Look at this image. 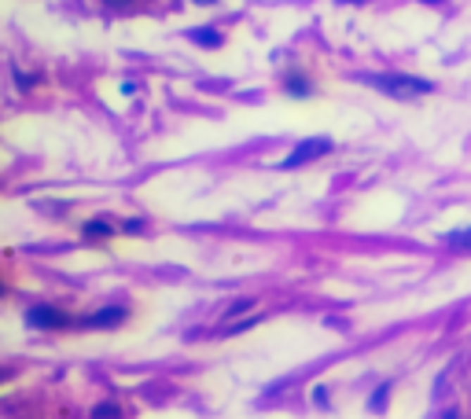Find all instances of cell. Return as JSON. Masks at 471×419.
<instances>
[{
    "label": "cell",
    "mask_w": 471,
    "mask_h": 419,
    "mask_svg": "<svg viewBox=\"0 0 471 419\" xmlns=\"http://www.w3.org/2000/svg\"><path fill=\"white\" fill-rule=\"evenodd\" d=\"M357 82L394 96V100H413V96L434 92V85L427 82V77H413V74H357Z\"/></svg>",
    "instance_id": "cell-1"
},
{
    "label": "cell",
    "mask_w": 471,
    "mask_h": 419,
    "mask_svg": "<svg viewBox=\"0 0 471 419\" xmlns=\"http://www.w3.org/2000/svg\"><path fill=\"white\" fill-rule=\"evenodd\" d=\"M328 151H332V140H328V136H310V140H302L299 148L284 158L280 169H299V166H306V162H313V158L328 155Z\"/></svg>",
    "instance_id": "cell-2"
},
{
    "label": "cell",
    "mask_w": 471,
    "mask_h": 419,
    "mask_svg": "<svg viewBox=\"0 0 471 419\" xmlns=\"http://www.w3.org/2000/svg\"><path fill=\"white\" fill-rule=\"evenodd\" d=\"M26 324L30 328H37V331H56V328H67V313L59 309V305H30L26 309Z\"/></svg>",
    "instance_id": "cell-3"
},
{
    "label": "cell",
    "mask_w": 471,
    "mask_h": 419,
    "mask_svg": "<svg viewBox=\"0 0 471 419\" xmlns=\"http://www.w3.org/2000/svg\"><path fill=\"white\" fill-rule=\"evenodd\" d=\"M125 320V309L122 305H107V309H100V313H92V316H85L81 320V328H92V331H111V328H118Z\"/></svg>",
    "instance_id": "cell-4"
},
{
    "label": "cell",
    "mask_w": 471,
    "mask_h": 419,
    "mask_svg": "<svg viewBox=\"0 0 471 419\" xmlns=\"http://www.w3.org/2000/svg\"><path fill=\"white\" fill-rule=\"evenodd\" d=\"M442 243L449 250H471V228H457V232H446Z\"/></svg>",
    "instance_id": "cell-5"
},
{
    "label": "cell",
    "mask_w": 471,
    "mask_h": 419,
    "mask_svg": "<svg viewBox=\"0 0 471 419\" xmlns=\"http://www.w3.org/2000/svg\"><path fill=\"white\" fill-rule=\"evenodd\" d=\"M188 41L206 44V48H221V34H218V30H188Z\"/></svg>",
    "instance_id": "cell-6"
},
{
    "label": "cell",
    "mask_w": 471,
    "mask_h": 419,
    "mask_svg": "<svg viewBox=\"0 0 471 419\" xmlns=\"http://www.w3.org/2000/svg\"><path fill=\"white\" fill-rule=\"evenodd\" d=\"M81 232H85V239H107V236H115V228H111V221H89Z\"/></svg>",
    "instance_id": "cell-7"
},
{
    "label": "cell",
    "mask_w": 471,
    "mask_h": 419,
    "mask_svg": "<svg viewBox=\"0 0 471 419\" xmlns=\"http://www.w3.org/2000/svg\"><path fill=\"white\" fill-rule=\"evenodd\" d=\"M387 401H391V386L383 382V386H376V390H372L368 408H372V412H383V408H387Z\"/></svg>",
    "instance_id": "cell-8"
},
{
    "label": "cell",
    "mask_w": 471,
    "mask_h": 419,
    "mask_svg": "<svg viewBox=\"0 0 471 419\" xmlns=\"http://www.w3.org/2000/svg\"><path fill=\"white\" fill-rule=\"evenodd\" d=\"M118 415H122V408L115 405V401H103V405L92 408V419H118Z\"/></svg>",
    "instance_id": "cell-9"
},
{
    "label": "cell",
    "mask_w": 471,
    "mask_h": 419,
    "mask_svg": "<svg viewBox=\"0 0 471 419\" xmlns=\"http://www.w3.org/2000/svg\"><path fill=\"white\" fill-rule=\"evenodd\" d=\"M287 92H291V96H310L313 89H310V82H306V77H287Z\"/></svg>",
    "instance_id": "cell-10"
},
{
    "label": "cell",
    "mask_w": 471,
    "mask_h": 419,
    "mask_svg": "<svg viewBox=\"0 0 471 419\" xmlns=\"http://www.w3.org/2000/svg\"><path fill=\"white\" fill-rule=\"evenodd\" d=\"M251 309V298H243V302H236V305H229V313H225V320H236L239 313H247Z\"/></svg>",
    "instance_id": "cell-11"
},
{
    "label": "cell",
    "mask_w": 471,
    "mask_h": 419,
    "mask_svg": "<svg viewBox=\"0 0 471 419\" xmlns=\"http://www.w3.org/2000/svg\"><path fill=\"white\" fill-rule=\"evenodd\" d=\"M122 228H125V232H140V228H144V221H140V217H133V221H125Z\"/></svg>",
    "instance_id": "cell-12"
},
{
    "label": "cell",
    "mask_w": 471,
    "mask_h": 419,
    "mask_svg": "<svg viewBox=\"0 0 471 419\" xmlns=\"http://www.w3.org/2000/svg\"><path fill=\"white\" fill-rule=\"evenodd\" d=\"M313 401H317V405H328V390H324V386H317V390H313Z\"/></svg>",
    "instance_id": "cell-13"
},
{
    "label": "cell",
    "mask_w": 471,
    "mask_h": 419,
    "mask_svg": "<svg viewBox=\"0 0 471 419\" xmlns=\"http://www.w3.org/2000/svg\"><path fill=\"white\" fill-rule=\"evenodd\" d=\"M103 4H111V8H122V4H129V0H103Z\"/></svg>",
    "instance_id": "cell-14"
},
{
    "label": "cell",
    "mask_w": 471,
    "mask_h": 419,
    "mask_svg": "<svg viewBox=\"0 0 471 419\" xmlns=\"http://www.w3.org/2000/svg\"><path fill=\"white\" fill-rule=\"evenodd\" d=\"M446 419H457V412H446Z\"/></svg>",
    "instance_id": "cell-15"
},
{
    "label": "cell",
    "mask_w": 471,
    "mask_h": 419,
    "mask_svg": "<svg viewBox=\"0 0 471 419\" xmlns=\"http://www.w3.org/2000/svg\"><path fill=\"white\" fill-rule=\"evenodd\" d=\"M196 4H214V0H196Z\"/></svg>",
    "instance_id": "cell-16"
},
{
    "label": "cell",
    "mask_w": 471,
    "mask_h": 419,
    "mask_svg": "<svg viewBox=\"0 0 471 419\" xmlns=\"http://www.w3.org/2000/svg\"><path fill=\"white\" fill-rule=\"evenodd\" d=\"M339 4H353V0H339Z\"/></svg>",
    "instance_id": "cell-17"
},
{
    "label": "cell",
    "mask_w": 471,
    "mask_h": 419,
    "mask_svg": "<svg viewBox=\"0 0 471 419\" xmlns=\"http://www.w3.org/2000/svg\"><path fill=\"white\" fill-rule=\"evenodd\" d=\"M431 4H438V0H431Z\"/></svg>",
    "instance_id": "cell-18"
}]
</instances>
